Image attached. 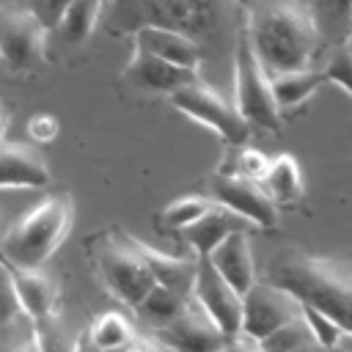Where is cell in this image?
I'll return each mask as SVG.
<instances>
[{
  "label": "cell",
  "instance_id": "1",
  "mask_svg": "<svg viewBox=\"0 0 352 352\" xmlns=\"http://www.w3.org/2000/svg\"><path fill=\"white\" fill-rule=\"evenodd\" d=\"M267 280L322 311L344 336H352V261L283 248L267 267Z\"/></svg>",
  "mask_w": 352,
  "mask_h": 352
},
{
  "label": "cell",
  "instance_id": "2",
  "mask_svg": "<svg viewBox=\"0 0 352 352\" xmlns=\"http://www.w3.org/2000/svg\"><path fill=\"white\" fill-rule=\"evenodd\" d=\"M248 38L261 69L272 77L280 72L308 69L319 44V28L302 3L275 0L253 14Z\"/></svg>",
  "mask_w": 352,
  "mask_h": 352
},
{
  "label": "cell",
  "instance_id": "3",
  "mask_svg": "<svg viewBox=\"0 0 352 352\" xmlns=\"http://www.w3.org/2000/svg\"><path fill=\"white\" fill-rule=\"evenodd\" d=\"M72 220L74 204L66 192L41 198L6 234H0V258L11 270H41L66 239Z\"/></svg>",
  "mask_w": 352,
  "mask_h": 352
},
{
  "label": "cell",
  "instance_id": "4",
  "mask_svg": "<svg viewBox=\"0 0 352 352\" xmlns=\"http://www.w3.org/2000/svg\"><path fill=\"white\" fill-rule=\"evenodd\" d=\"M96 270L107 292L129 308H138L143 297L151 292L154 272L143 256L140 239L126 231H110L96 239Z\"/></svg>",
  "mask_w": 352,
  "mask_h": 352
},
{
  "label": "cell",
  "instance_id": "5",
  "mask_svg": "<svg viewBox=\"0 0 352 352\" xmlns=\"http://www.w3.org/2000/svg\"><path fill=\"white\" fill-rule=\"evenodd\" d=\"M234 107L236 113L245 118V124L253 129H278L280 126V116H278V102L272 96V85H270V74L261 69L248 33H242L236 38V50H234Z\"/></svg>",
  "mask_w": 352,
  "mask_h": 352
},
{
  "label": "cell",
  "instance_id": "6",
  "mask_svg": "<svg viewBox=\"0 0 352 352\" xmlns=\"http://www.w3.org/2000/svg\"><path fill=\"white\" fill-rule=\"evenodd\" d=\"M47 28L28 6L0 3V60L14 74H30L44 60Z\"/></svg>",
  "mask_w": 352,
  "mask_h": 352
},
{
  "label": "cell",
  "instance_id": "7",
  "mask_svg": "<svg viewBox=\"0 0 352 352\" xmlns=\"http://www.w3.org/2000/svg\"><path fill=\"white\" fill-rule=\"evenodd\" d=\"M170 102L179 113H184L187 118L209 126L212 132H217L231 146H242L250 138V126L236 113L234 102L223 99L214 88L204 85L201 80H195V82L179 88L176 94H170Z\"/></svg>",
  "mask_w": 352,
  "mask_h": 352
},
{
  "label": "cell",
  "instance_id": "8",
  "mask_svg": "<svg viewBox=\"0 0 352 352\" xmlns=\"http://www.w3.org/2000/svg\"><path fill=\"white\" fill-rule=\"evenodd\" d=\"M297 316H300V300L294 294H289L286 289H280L270 280H256L242 294L239 336H245V341L261 344L267 336H272L283 324L294 322Z\"/></svg>",
  "mask_w": 352,
  "mask_h": 352
},
{
  "label": "cell",
  "instance_id": "9",
  "mask_svg": "<svg viewBox=\"0 0 352 352\" xmlns=\"http://www.w3.org/2000/svg\"><path fill=\"white\" fill-rule=\"evenodd\" d=\"M143 25L176 30L195 44L220 28V0H138Z\"/></svg>",
  "mask_w": 352,
  "mask_h": 352
},
{
  "label": "cell",
  "instance_id": "10",
  "mask_svg": "<svg viewBox=\"0 0 352 352\" xmlns=\"http://www.w3.org/2000/svg\"><path fill=\"white\" fill-rule=\"evenodd\" d=\"M192 300L209 314V319L220 327L223 336L236 338L242 324V294L220 278V272L212 267L206 256L195 258V275H192Z\"/></svg>",
  "mask_w": 352,
  "mask_h": 352
},
{
  "label": "cell",
  "instance_id": "11",
  "mask_svg": "<svg viewBox=\"0 0 352 352\" xmlns=\"http://www.w3.org/2000/svg\"><path fill=\"white\" fill-rule=\"evenodd\" d=\"M157 341L173 352H220L231 338L220 333V327L209 319V314L190 294L179 316L157 327Z\"/></svg>",
  "mask_w": 352,
  "mask_h": 352
},
{
  "label": "cell",
  "instance_id": "12",
  "mask_svg": "<svg viewBox=\"0 0 352 352\" xmlns=\"http://www.w3.org/2000/svg\"><path fill=\"white\" fill-rule=\"evenodd\" d=\"M212 195H214V204H220V206L231 209L234 214L245 217L250 226L272 228L275 220H278L272 198L264 192V187L258 182H250L245 176L217 173L212 179Z\"/></svg>",
  "mask_w": 352,
  "mask_h": 352
},
{
  "label": "cell",
  "instance_id": "13",
  "mask_svg": "<svg viewBox=\"0 0 352 352\" xmlns=\"http://www.w3.org/2000/svg\"><path fill=\"white\" fill-rule=\"evenodd\" d=\"M50 184L44 157L25 143H0V190H41Z\"/></svg>",
  "mask_w": 352,
  "mask_h": 352
},
{
  "label": "cell",
  "instance_id": "14",
  "mask_svg": "<svg viewBox=\"0 0 352 352\" xmlns=\"http://www.w3.org/2000/svg\"><path fill=\"white\" fill-rule=\"evenodd\" d=\"M124 80H129L132 85L138 88H146V91H154V94H176L179 88L190 85L198 80V72L195 69H184V66H173L168 60H160L154 55H146V52H132L126 69H124Z\"/></svg>",
  "mask_w": 352,
  "mask_h": 352
},
{
  "label": "cell",
  "instance_id": "15",
  "mask_svg": "<svg viewBox=\"0 0 352 352\" xmlns=\"http://www.w3.org/2000/svg\"><path fill=\"white\" fill-rule=\"evenodd\" d=\"M206 258L220 272V278L226 283H231L239 294H245L258 280L256 278V261H253V248H250L248 231L228 234Z\"/></svg>",
  "mask_w": 352,
  "mask_h": 352
},
{
  "label": "cell",
  "instance_id": "16",
  "mask_svg": "<svg viewBox=\"0 0 352 352\" xmlns=\"http://www.w3.org/2000/svg\"><path fill=\"white\" fill-rule=\"evenodd\" d=\"M135 50L154 55L160 60H168L173 66H184V69H195L198 72V60H201V47L168 28H157V25H140L135 30Z\"/></svg>",
  "mask_w": 352,
  "mask_h": 352
},
{
  "label": "cell",
  "instance_id": "17",
  "mask_svg": "<svg viewBox=\"0 0 352 352\" xmlns=\"http://www.w3.org/2000/svg\"><path fill=\"white\" fill-rule=\"evenodd\" d=\"M248 228H253V226H250L245 217H239V214H234L231 209L214 204V206H212L209 212H204L195 223H190L187 228H182V234H184L187 245L192 248V253H195V258H198V256H209L228 234L248 231Z\"/></svg>",
  "mask_w": 352,
  "mask_h": 352
},
{
  "label": "cell",
  "instance_id": "18",
  "mask_svg": "<svg viewBox=\"0 0 352 352\" xmlns=\"http://www.w3.org/2000/svg\"><path fill=\"white\" fill-rule=\"evenodd\" d=\"M11 278H14V292H16L19 311L30 322L55 316L58 283L50 275H44L41 270H11Z\"/></svg>",
  "mask_w": 352,
  "mask_h": 352
},
{
  "label": "cell",
  "instance_id": "19",
  "mask_svg": "<svg viewBox=\"0 0 352 352\" xmlns=\"http://www.w3.org/2000/svg\"><path fill=\"white\" fill-rule=\"evenodd\" d=\"M264 184V192L272 198V204H297L302 198V173H300V165L292 154H280L275 160H270V168L261 179Z\"/></svg>",
  "mask_w": 352,
  "mask_h": 352
},
{
  "label": "cell",
  "instance_id": "20",
  "mask_svg": "<svg viewBox=\"0 0 352 352\" xmlns=\"http://www.w3.org/2000/svg\"><path fill=\"white\" fill-rule=\"evenodd\" d=\"M322 82H324V77L316 69H294V72H280V74H272L270 77L272 96H275L278 107L302 104Z\"/></svg>",
  "mask_w": 352,
  "mask_h": 352
},
{
  "label": "cell",
  "instance_id": "21",
  "mask_svg": "<svg viewBox=\"0 0 352 352\" xmlns=\"http://www.w3.org/2000/svg\"><path fill=\"white\" fill-rule=\"evenodd\" d=\"M187 300H190V292H182V289H173V286H165V283H154L151 292L143 297V302L135 311L148 324L162 327V324H168L170 319L179 316V311L187 305Z\"/></svg>",
  "mask_w": 352,
  "mask_h": 352
},
{
  "label": "cell",
  "instance_id": "22",
  "mask_svg": "<svg viewBox=\"0 0 352 352\" xmlns=\"http://www.w3.org/2000/svg\"><path fill=\"white\" fill-rule=\"evenodd\" d=\"M88 336H91V341H94L102 352H107V349H116V346L129 344L138 333H135L132 322H129L124 314L107 311V314H102V316H96V319L91 322Z\"/></svg>",
  "mask_w": 352,
  "mask_h": 352
},
{
  "label": "cell",
  "instance_id": "23",
  "mask_svg": "<svg viewBox=\"0 0 352 352\" xmlns=\"http://www.w3.org/2000/svg\"><path fill=\"white\" fill-rule=\"evenodd\" d=\"M104 0H72L66 14L58 22V30L63 33L66 41H85L91 30L96 28V19L102 14Z\"/></svg>",
  "mask_w": 352,
  "mask_h": 352
},
{
  "label": "cell",
  "instance_id": "24",
  "mask_svg": "<svg viewBox=\"0 0 352 352\" xmlns=\"http://www.w3.org/2000/svg\"><path fill=\"white\" fill-rule=\"evenodd\" d=\"M214 206V201L212 198H206V195H182V198H176V201H170L162 212H160V217H162V223L168 226V228H187L190 223H195L204 212H209Z\"/></svg>",
  "mask_w": 352,
  "mask_h": 352
},
{
  "label": "cell",
  "instance_id": "25",
  "mask_svg": "<svg viewBox=\"0 0 352 352\" xmlns=\"http://www.w3.org/2000/svg\"><path fill=\"white\" fill-rule=\"evenodd\" d=\"M300 316H302V322H305V327H308L311 338H314L322 349L333 352V349L341 344L344 330H341L333 319H327L322 311H316V308H311V305H302V302H300Z\"/></svg>",
  "mask_w": 352,
  "mask_h": 352
},
{
  "label": "cell",
  "instance_id": "26",
  "mask_svg": "<svg viewBox=\"0 0 352 352\" xmlns=\"http://www.w3.org/2000/svg\"><path fill=\"white\" fill-rule=\"evenodd\" d=\"M305 341H314V338H311V333H308L302 316H297L294 322H289V324H283L280 330H275L272 336H267L258 346H261L264 352H294V349H297L300 344H305Z\"/></svg>",
  "mask_w": 352,
  "mask_h": 352
},
{
  "label": "cell",
  "instance_id": "27",
  "mask_svg": "<svg viewBox=\"0 0 352 352\" xmlns=\"http://www.w3.org/2000/svg\"><path fill=\"white\" fill-rule=\"evenodd\" d=\"M33 336H36V344L41 352H72L74 349V338H69L63 333V327L55 322V316L33 322Z\"/></svg>",
  "mask_w": 352,
  "mask_h": 352
},
{
  "label": "cell",
  "instance_id": "28",
  "mask_svg": "<svg viewBox=\"0 0 352 352\" xmlns=\"http://www.w3.org/2000/svg\"><path fill=\"white\" fill-rule=\"evenodd\" d=\"M30 338H33V322L25 314L0 322V352H25Z\"/></svg>",
  "mask_w": 352,
  "mask_h": 352
},
{
  "label": "cell",
  "instance_id": "29",
  "mask_svg": "<svg viewBox=\"0 0 352 352\" xmlns=\"http://www.w3.org/2000/svg\"><path fill=\"white\" fill-rule=\"evenodd\" d=\"M322 77H324V82L338 85V88H344V91L352 96V52H349L346 47L336 50V52L327 58V63H324V69H322Z\"/></svg>",
  "mask_w": 352,
  "mask_h": 352
},
{
  "label": "cell",
  "instance_id": "30",
  "mask_svg": "<svg viewBox=\"0 0 352 352\" xmlns=\"http://www.w3.org/2000/svg\"><path fill=\"white\" fill-rule=\"evenodd\" d=\"M19 311V302H16V292H14V278H11V267L0 258V322H8L14 319Z\"/></svg>",
  "mask_w": 352,
  "mask_h": 352
},
{
  "label": "cell",
  "instance_id": "31",
  "mask_svg": "<svg viewBox=\"0 0 352 352\" xmlns=\"http://www.w3.org/2000/svg\"><path fill=\"white\" fill-rule=\"evenodd\" d=\"M270 168V157H264L258 148H242L236 160V176H245L250 182H261Z\"/></svg>",
  "mask_w": 352,
  "mask_h": 352
},
{
  "label": "cell",
  "instance_id": "32",
  "mask_svg": "<svg viewBox=\"0 0 352 352\" xmlns=\"http://www.w3.org/2000/svg\"><path fill=\"white\" fill-rule=\"evenodd\" d=\"M69 6H72V0H28V8L38 16V22L47 30L58 28V22H60V16L66 14Z\"/></svg>",
  "mask_w": 352,
  "mask_h": 352
},
{
  "label": "cell",
  "instance_id": "33",
  "mask_svg": "<svg viewBox=\"0 0 352 352\" xmlns=\"http://www.w3.org/2000/svg\"><path fill=\"white\" fill-rule=\"evenodd\" d=\"M28 132H30L33 140L50 143V140L58 135V118L50 116V113H38V116H33V118L28 121Z\"/></svg>",
  "mask_w": 352,
  "mask_h": 352
},
{
  "label": "cell",
  "instance_id": "34",
  "mask_svg": "<svg viewBox=\"0 0 352 352\" xmlns=\"http://www.w3.org/2000/svg\"><path fill=\"white\" fill-rule=\"evenodd\" d=\"M107 352H173V349H168L157 338H140V336H135L129 344L116 346V349H107Z\"/></svg>",
  "mask_w": 352,
  "mask_h": 352
},
{
  "label": "cell",
  "instance_id": "35",
  "mask_svg": "<svg viewBox=\"0 0 352 352\" xmlns=\"http://www.w3.org/2000/svg\"><path fill=\"white\" fill-rule=\"evenodd\" d=\"M220 352H264L258 344H253V341H236V338H231Z\"/></svg>",
  "mask_w": 352,
  "mask_h": 352
},
{
  "label": "cell",
  "instance_id": "36",
  "mask_svg": "<svg viewBox=\"0 0 352 352\" xmlns=\"http://www.w3.org/2000/svg\"><path fill=\"white\" fill-rule=\"evenodd\" d=\"M72 352H102L94 341H91V336H88V330H82L77 338H74V349Z\"/></svg>",
  "mask_w": 352,
  "mask_h": 352
},
{
  "label": "cell",
  "instance_id": "37",
  "mask_svg": "<svg viewBox=\"0 0 352 352\" xmlns=\"http://www.w3.org/2000/svg\"><path fill=\"white\" fill-rule=\"evenodd\" d=\"M6 129H8V110L0 104V143H6Z\"/></svg>",
  "mask_w": 352,
  "mask_h": 352
},
{
  "label": "cell",
  "instance_id": "38",
  "mask_svg": "<svg viewBox=\"0 0 352 352\" xmlns=\"http://www.w3.org/2000/svg\"><path fill=\"white\" fill-rule=\"evenodd\" d=\"M294 352H327V349H322L316 341H305V344H300Z\"/></svg>",
  "mask_w": 352,
  "mask_h": 352
},
{
  "label": "cell",
  "instance_id": "39",
  "mask_svg": "<svg viewBox=\"0 0 352 352\" xmlns=\"http://www.w3.org/2000/svg\"><path fill=\"white\" fill-rule=\"evenodd\" d=\"M25 352H41V349H38V344H36V336H33V338L28 341V346H25Z\"/></svg>",
  "mask_w": 352,
  "mask_h": 352
},
{
  "label": "cell",
  "instance_id": "40",
  "mask_svg": "<svg viewBox=\"0 0 352 352\" xmlns=\"http://www.w3.org/2000/svg\"><path fill=\"white\" fill-rule=\"evenodd\" d=\"M344 47H346V50H349V52H352V33H349V36H346V44H344Z\"/></svg>",
  "mask_w": 352,
  "mask_h": 352
},
{
  "label": "cell",
  "instance_id": "41",
  "mask_svg": "<svg viewBox=\"0 0 352 352\" xmlns=\"http://www.w3.org/2000/svg\"><path fill=\"white\" fill-rule=\"evenodd\" d=\"M349 16H352V3H349Z\"/></svg>",
  "mask_w": 352,
  "mask_h": 352
}]
</instances>
